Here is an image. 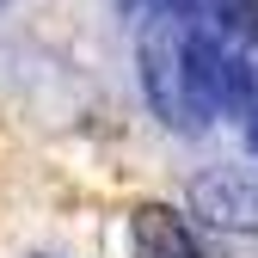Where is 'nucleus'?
Instances as JSON below:
<instances>
[{"mask_svg":"<svg viewBox=\"0 0 258 258\" xmlns=\"http://www.w3.org/2000/svg\"><path fill=\"white\" fill-rule=\"evenodd\" d=\"M197 0H154L142 19V86L166 129H203L209 111L190 80V37H197Z\"/></svg>","mask_w":258,"mask_h":258,"instance_id":"1","label":"nucleus"},{"mask_svg":"<svg viewBox=\"0 0 258 258\" xmlns=\"http://www.w3.org/2000/svg\"><path fill=\"white\" fill-rule=\"evenodd\" d=\"M190 209L221 234H258V166H203L190 178Z\"/></svg>","mask_w":258,"mask_h":258,"instance_id":"2","label":"nucleus"},{"mask_svg":"<svg viewBox=\"0 0 258 258\" xmlns=\"http://www.w3.org/2000/svg\"><path fill=\"white\" fill-rule=\"evenodd\" d=\"M129 246H136V258H203L197 234L166 203H136L129 209Z\"/></svg>","mask_w":258,"mask_h":258,"instance_id":"3","label":"nucleus"},{"mask_svg":"<svg viewBox=\"0 0 258 258\" xmlns=\"http://www.w3.org/2000/svg\"><path fill=\"white\" fill-rule=\"evenodd\" d=\"M240 123H246V148L258 154V92H252V105H246V117H240Z\"/></svg>","mask_w":258,"mask_h":258,"instance_id":"4","label":"nucleus"},{"mask_svg":"<svg viewBox=\"0 0 258 258\" xmlns=\"http://www.w3.org/2000/svg\"><path fill=\"white\" fill-rule=\"evenodd\" d=\"M43 258H49V252H43Z\"/></svg>","mask_w":258,"mask_h":258,"instance_id":"5","label":"nucleus"}]
</instances>
